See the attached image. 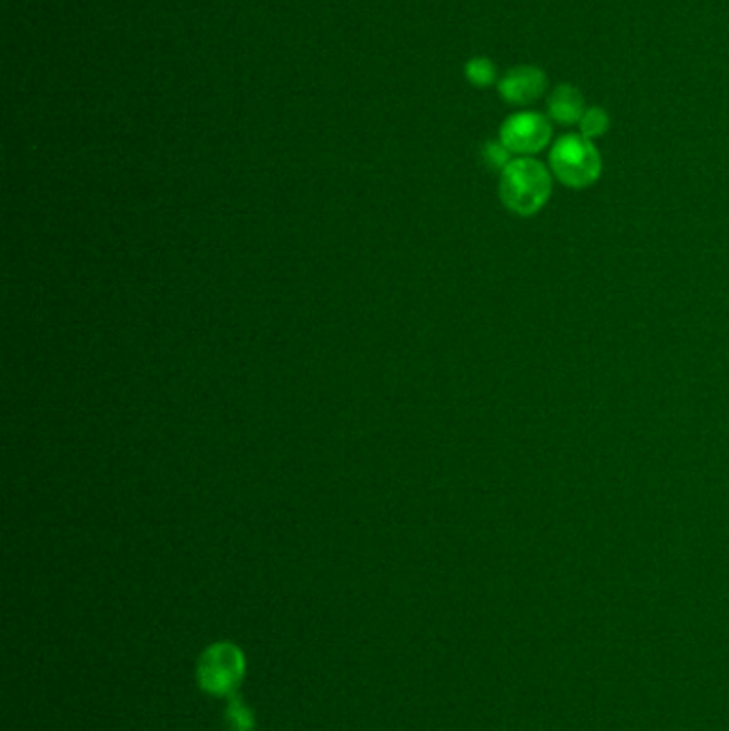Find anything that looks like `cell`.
Listing matches in <instances>:
<instances>
[{
  "instance_id": "cell-8",
  "label": "cell",
  "mask_w": 729,
  "mask_h": 731,
  "mask_svg": "<svg viewBox=\"0 0 729 731\" xmlns=\"http://www.w3.org/2000/svg\"><path fill=\"white\" fill-rule=\"evenodd\" d=\"M465 75L467 79L478 86V88H487L496 82V64L486 59V57H475L465 64Z\"/></svg>"
},
{
  "instance_id": "cell-10",
  "label": "cell",
  "mask_w": 729,
  "mask_h": 731,
  "mask_svg": "<svg viewBox=\"0 0 729 731\" xmlns=\"http://www.w3.org/2000/svg\"><path fill=\"white\" fill-rule=\"evenodd\" d=\"M482 159L490 170H496V172H503L514 161L511 152L501 141H487L482 148Z\"/></svg>"
},
{
  "instance_id": "cell-5",
  "label": "cell",
  "mask_w": 729,
  "mask_h": 731,
  "mask_svg": "<svg viewBox=\"0 0 729 731\" xmlns=\"http://www.w3.org/2000/svg\"><path fill=\"white\" fill-rule=\"evenodd\" d=\"M498 95L509 106H531L547 90V75L535 64L509 69L498 79Z\"/></svg>"
},
{
  "instance_id": "cell-7",
  "label": "cell",
  "mask_w": 729,
  "mask_h": 731,
  "mask_svg": "<svg viewBox=\"0 0 729 731\" xmlns=\"http://www.w3.org/2000/svg\"><path fill=\"white\" fill-rule=\"evenodd\" d=\"M223 721H225L227 731H255V728H257L255 713L244 704V699L238 693L227 697V708H225Z\"/></svg>"
},
{
  "instance_id": "cell-6",
  "label": "cell",
  "mask_w": 729,
  "mask_h": 731,
  "mask_svg": "<svg viewBox=\"0 0 729 731\" xmlns=\"http://www.w3.org/2000/svg\"><path fill=\"white\" fill-rule=\"evenodd\" d=\"M586 112L582 92L571 84H558L547 97V119L563 126L580 124Z\"/></svg>"
},
{
  "instance_id": "cell-2",
  "label": "cell",
  "mask_w": 729,
  "mask_h": 731,
  "mask_svg": "<svg viewBox=\"0 0 729 731\" xmlns=\"http://www.w3.org/2000/svg\"><path fill=\"white\" fill-rule=\"evenodd\" d=\"M604 170L597 146L580 133L563 135L549 150V172L567 188H589Z\"/></svg>"
},
{
  "instance_id": "cell-1",
  "label": "cell",
  "mask_w": 729,
  "mask_h": 731,
  "mask_svg": "<svg viewBox=\"0 0 729 731\" xmlns=\"http://www.w3.org/2000/svg\"><path fill=\"white\" fill-rule=\"evenodd\" d=\"M552 172L533 157H516L498 178L503 206L522 219H531L546 208L552 195Z\"/></svg>"
},
{
  "instance_id": "cell-4",
  "label": "cell",
  "mask_w": 729,
  "mask_h": 731,
  "mask_svg": "<svg viewBox=\"0 0 729 731\" xmlns=\"http://www.w3.org/2000/svg\"><path fill=\"white\" fill-rule=\"evenodd\" d=\"M498 141L516 157H535L552 141V121L540 112H518L501 124Z\"/></svg>"
},
{
  "instance_id": "cell-9",
  "label": "cell",
  "mask_w": 729,
  "mask_h": 731,
  "mask_svg": "<svg viewBox=\"0 0 729 731\" xmlns=\"http://www.w3.org/2000/svg\"><path fill=\"white\" fill-rule=\"evenodd\" d=\"M609 128L608 112L604 108H586L582 121H580V135H584L586 139H597L602 135H606Z\"/></svg>"
},
{
  "instance_id": "cell-3",
  "label": "cell",
  "mask_w": 729,
  "mask_h": 731,
  "mask_svg": "<svg viewBox=\"0 0 729 731\" xmlns=\"http://www.w3.org/2000/svg\"><path fill=\"white\" fill-rule=\"evenodd\" d=\"M246 673L243 648L232 642L208 646L197 661V682L214 697H232L238 693Z\"/></svg>"
}]
</instances>
